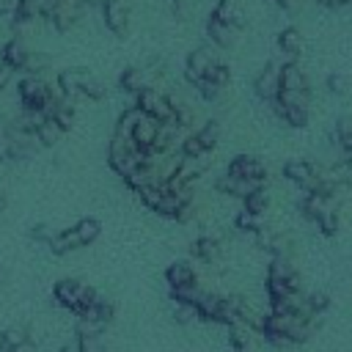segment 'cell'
I'll use <instances>...</instances> for the list:
<instances>
[{"label": "cell", "instance_id": "6da1fadb", "mask_svg": "<svg viewBox=\"0 0 352 352\" xmlns=\"http://www.w3.org/2000/svg\"><path fill=\"white\" fill-rule=\"evenodd\" d=\"M135 107L143 113V116H148V118H154V121H160V124H170L173 121V99H168L165 94H160L157 88H151V85H146L140 94H135ZM176 124V121H173Z\"/></svg>", "mask_w": 352, "mask_h": 352}, {"label": "cell", "instance_id": "7a4b0ae2", "mask_svg": "<svg viewBox=\"0 0 352 352\" xmlns=\"http://www.w3.org/2000/svg\"><path fill=\"white\" fill-rule=\"evenodd\" d=\"M102 14L113 36L124 38L129 33V3L126 0H102Z\"/></svg>", "mask_w": 352, "mask_h": 352}, {"label": "cell", "instance_id": "3957f363", "mask_svg": "<svg viewBox=\"0 0 352 352\" xmlns=\"http://www.w3.org/2000/svg\"><path fill=\"white\" fill-rule=\"evenodd\" d=\"M214 60H217V58L212 55L209 47H195V50H190L187 58H184V80L192 82V85H198V82L206 77V72H209V66H212Z\"/></svg>", "mask_w": 352, "mask_h": 352}, {"label": "cell", "instance_id": "277c9868", "mask_svg": "<svg viewBox=\"0 0 352 352\" xmlns=\"http://www.w3.org/2000/svg\"><path fill=\"white\" fill-rule=\"evenodd\" d=\"M228 176L234 179H245V182H264L267 179V168L258 157L253 154H236L228 162Z\"/></svg>", "mask_w": 352, "mask_h": 352}, {"label": "cell", "instance_id": "5b68a950", "mask_svg": "<svg viewBox=\"0 0 352 352\" xmlns=\"http://www.w3.org/2000/svg\"><path fill=\"white\" fill-rule=\"evenodd\" d=\"M253 94H256L258 99H264V102L278 99V94H280V63H267V66L256 74V80H253Z\"/></svg>", "mask_w": 352, "mask_h": 352}, {"label": "cell", "instance_id": "8992f818", "mask_svg": "<svg viewBox=\"0 0 352 352\" xmlns=\"http://www.w3.org/2000/svg\"><path fill=\"white\" fill-rule=\"evenodd\" d=\"M82 8L85 3L82 0H58L50 11V22L58 28V30H69L80 16H82Z\"/></svg>", "mask_w": 352, "mask_h": 352}, {"label": "cell", "instance_id": "52a82bcc", "mask_svg": "<svg viewBox=\"0 0 352 352\" xmlns=\"http://www.w3.org/2000/svg\"><path fill=\"white\" fill-rule=\"evenodd\" d=\"M88 74H91V72H88V69H80V66L63 69V72L58 74V96L66 99V102L77 99V96H80V88H82V82H85Z\"/></svg>", "mask_w": 352, "mask_h": 352}, {"label": "cell", "instance_id": "ba28073f", "mask_svg": "<svg viewBox=\"0 0 352 352\" xmlns=\"http://www.w3.org/2000/svg\"><path fill=\"white\" fill-rule=\"evenodd\" d=\"M283 176H286L289 182H294L297 187L311 190L314 182H316V165L308 162V160H289V162L283 165Z\"/></svg>", "mask_w": 352, "mask_h": 352}, {"label": "cell", "instance_id": "9c48e42d", "mask_svg": "<svg viewBox=\"0 0 352 352\" xmlns=\"http://www.w3.org/2000/svg\"><path fill=\"white\" fill-rule=\"evenodd\" d=\"M30 154V146L16 143L14 126L8 121H0V160H22Z\"/></svg>", "mask_w": 352, "mask_h": 352}, {"label": "cell", "instance_id": "30bf717a", "mask_svg": "<svg viewBox=\"0 0 352 352\" xmlns=\"http://www.w3.org/2000/svg\"><path fill=\"white\" fill-rule=\"evenodd\" d=\"M280 91H308V74L297 60L280 63Z\"/></svg>", "mask_w": 352, "mask_h": 352}, {"label": "cell", "instance_id": "8fae6325", "mask_svg": "<svg viewBox=\"0 0 352 352\" xmlns=\"http://www.w3.org/2000/svg\"><path fill=\"white\" fill-rule=\"evenodd\" d=\"M270 107H272V113H275L283 124H289V126H294V129H302V126H308V121H311V110H308V107H283L278 99H272Z\"/></svg>", "mask_w": 352, "mask_h": 352}, {"label": "cell", "instance_id": "7c38bea8", "mask_svg": "<svg viewBox=\"0 0 352 352\" xmlns=\"http://www.w3.org/2000/svg\"><path fill=\"white\" fill-rule=\"evenodd\" d=\"M157 132H160V121H154V118H148V116H140V121H138L135 129H132V143L146 151V148H151Z\"/></svg>", "mask_w": 352, "mask_h": 352}, {"label": "cell", "instance_id": "4fadbf2b", "mask_svg": "<svg viewBox=\"0 0 352 352\" xmlns=\"http://www.w3.org/2000/svg\"><path fill=\"white\" fill-rule=\"evenodd\" d=\"M302 33L294 28V25H289V28H283L280 33H278V47H280V52L289 58V60H297V55L302 52Z\"/></svg>", "mask_w": 352, "mask_h": 352}, {"label": "cell", "instance_id": "5bb4252c", "mask_svg": "<svg viewBox=\"0 0 352 352\" xmlns=\"http://www.w3.org/2000/svg\"><path fill=\"white\" fill-rule=\"evenodd\" d=\"M212 16L226 22V25H231V28H236V30L245 25V14L239 11L236 0H217L214 8H212Z\"/></svg>", "mask_w": 352, "mask_h": 352}, {"label": "cell", "instance_id": "9a60e30c", "mask_svg": "<svg viewBox=\"0 0 352 352\" xmlns=\"http://www.w3.org/2000/svg\"><path fill=\"white\" fill-rule=\"evenodd\" d=\"M206 36H209L212 44H217V47H231V44L236 41V28H231V25H226V22H220V19H214V16H209V19H206Z\"/></svg>", "mask_w": 352, "mask_h": 352}, {"label": "cell", "instance_id": "2e32d148", "mask_svg": "<svg viewBox=\"0 0 352 352\" xmlns=\"http://www.w3.org/2000/svg\"><path fill=\"white\" fill-rule=\"evenodd\" d=\"M60 132H69L72 126H74V118H77V110H74V104L72 102H66V99H58L55 102V107L50 110V116H47Z\"/></svg>", "mask_w": 352, "mask_h": 352}, {"label": "cell", "instance_id": "e0dca14e", "mask_svg": "<svg viewBox=\"0 0 352 352\" xmlns=\"http://www.w3.org/2000/svg\"><path fill=\"white\" fill-rule=\"evenodd\" d=\"M28 52H30V50L25 47L22 38H11V41H6V44L0 47V60H6V63L14 66V69H22Z\"/></svg>", "mask_w": 352, "mask_h": 352}, {"label": "cell", "instance_id": "ac0fdd59", "mask_svg": "<svg viewBox=\"0 0 352 352\" xmlns=\"http://www.w3.org/2000/svg\"><path fill=\"white\" fill-rule=\"evenodd\" d=\"M146 85H148L146 82V72L140 66H126L121 72V77H118V88L126 91V94H140Z\"/></svg>", "mask_w": 352, "mask_h": 352}, {"label": "cell", "instance_id": "d6986e66", "mask_svg": "<svg viewBox=\"0 0 352 352\" xmlns=\"http://www.w3.org/2000/svg\"><path fill=\"white\" fill-rule=\"evenodd\" d=\"M165 278L170 286H190V283H195V270L187 261H176L165 270Z\"/></svg>", "mask_w": 352, "mask_h": 352}, {"label": "cell", "instance_id": "ffe728a7", "mask_svg": "<svg viewBox=\"0 0 352 352\" xmlns=\"http://www.w3.org/2000/svg\"><path fill=\"white\" fill-rule=\"evenodd\" d=\"M41 8H44V0H19L14 11V28H25L30 19L41 16Z\"/></svg>", "mask_w": 352, "mask_h": 352}, {"label": "cell", "instance_id": "44dd1931", "mask_svg": "<svg viewBox=\"0 0 352 352\" xmlns=\"http://www.w3.org/2000/svg\"><path fill=\"white\" fill-rule=\"evenodd\" d=\"M140 116H143V113H140L138 107H126V110H121L113 135H118V138H132V129H135V124L140 121Z\"/></svg>", "mask_w": 352, "mask_h": 352}, {"label": "cell", "instance_id": "7402d4cb", "mask_svg": "<svg viewBox=\"0 0 352 352\" xmlns=\"http://www.w3.org/2000/svg\"><path fill=\"white\" fill-rule=\"evenodd\" d=\"M50 248H52V253L63 256V253H69V250H74V248H82V242H80L77 231H74V228H69V231L55 234V236H52V242H50Z\"/></svg>", "mask_w": 352, "mask_h": 352}, {"label": "cell", "instance_id": "603a6c76", "mask_svg": "<svg viewBox=\"0 0 352 352\" xmlns=\"http://www.w3.org/2000/svg\"><path fill=\"white\" fill-rule=\"evenodd\" d=\"M192 135L198 138V143H201L204 151H212V148L217 146V140H220V124H217V121H206V124L198 126Z\"/></svg>", "mask_w": 352, "mask_h": 352}, {"label": "cell", "instance_id": "cb8c5ba5", "mask_svg": "<svg viewBox=\"0 0 352 352\" xmlns=\"http://www.w3.org/2000/svg\"><path fill=\"white\" fill-rule=\"evenodd\" d=\"M336 143L346 151V157H352V116H341L336 121Z\"/></svg>", "mask_w": 352, "mask_h": 352}, {"label": "cell", "instance_id": "d4e9b609", "mask_svg": "<svg viewBox=\"0 0 352 352\" xmlns=\"http://www.w3.org/2000/svg\"><path fill=\"white\" fill-rule=\"evenodd\" d=\"M44 85V80L41 77H30V74H25L19 82H16V94H19V102H22V107L25 104H30V99L36 96V91Z\"/></svg>", "mask_w": 352, "mask_h": 352}, {"label": "cell", "instance_id": "484cf974", "mask_svg": "<svg viewBox=\"0 0 352 352\" xmlns=\"http://www.w3.org/2000/svg\"><path fill=\"white\" fill-rule=\"evenodd\" d=\"M74 231H77L80 242H82V245H88V242H94V239L102 234V223H99L96 217H82V220L74 226Z\"/></svg>", "mask_w": 352, "mask_h": 352}, {"label": "cell", "instance_id": "4316f807", "mask_svg": "<svg viewBox=\"0 0 352 352\" xmlns=\"http://www.w3.org/2000/svg\"><path fill=\"white\" fill-rule=\"evenodd\" d=\"M204 80L214 82L217 88H226V85L231 82V66H228V63H223V60H214V63L209 66V72H206V77H204Z\"/></svg>", "mask_w": 352, "mask_h": 352}, {"label": "cell", "instance_id": "83f0119b", "mask_svg": "<svg viewBox=\"0 0 352 352\" xmlns=\"http://www.w3.org/2000/svg\"><path fill=\"white\" fill-rule=\"evenodd\" d=\"M47 63H50V58L44 52H28V58L22 63V72L30 74V77H41V72H47Z\"/></svg>", "mask_w": 352, "mask_h": 352}, {"label": "cell", "instance_id": "f1b7e54d", "mask_svg": "<svg viewBox=\"0 0 352 352\" xmlns=\"http://www.w3.org/2000/svg\"><path fill=\"white\" fill-rule=\"evenodd\" d=\"M60 135H63V132H60L50 118H44L41 126L36 129V143H41V146H55V143L60 140Z\"/></svg>", "mask_w": 352, "mask_h": 352}, {"label": "cell", "instance_id": "f546056e", "mask_svg": "<svg viewBox=\"0 0 352 352\" xmlns=\"http://www.w3.org/2000/svg\"><path fill=\"white\" fill-rule=\"evenodd\" d=\"M267 206H270V198H267L264 190H256V192H250V195L242 201V209L250 212V214H256V217H261Z\"/></svg>", "mask_w": 352, "mask_h": 352}, {"label": "cell", "instance_id": "4dcf8cb0", "mask_svg": "<svg viewBox=\"0 0 352 352\" xmlns=\"http://www.w3.org/2000/svg\"><path fill=\"white\" fill-rule=\"evenodd\" d=\"M316 226H319V231H322L324 236H336L338 228H341V217H338L336 209H327V212H322V214L316 217Z\"/></svg>", "mask_w": 352, "mask_h": 352}, {"label": "cell", "instance_id": "1f68e13d", "mask_svg": "<svg viewBox=\"0 0 352 352\" xmlns=\"http://www.w3.org/2000/svg\"><path fill=\"white\" fill-rule=\"evenodd\" d=\"M190 250H192V256H198V258H204V261H214V256H217V242L209 239V236H201V239H195V242L190 245Z\"/></svg>", "mask_w": 352, "mask_h": 352}, {"label": "cell", "instance_id": "d6a6232c", "mask_svg": "<svg viewBox=\"0 0 352 352\" xmlns=\"http://www.w3.org/2000/svg\"><path fill=\"white\" fill-rule=\"evenodd\" d=\"M220 297L217 294H201V300L195 302V308H198V316H204V319H217V311H220Z\"/></svg>", "mask_w": 352, "mask_h": 352}, {"label": "cell", "instance_id": "836d02e7", "mask_svg": "<svg viewBox=\"0 0 352 352\" xmlns=\"http://www.w3.org/2000/svg\"><path fill=\"white\" fill-rule=\"evenodd\" d=\"M138 195H140V201H143L148 209H157L160 201H162V195H165V190H162V184H146V187L138 190Z\"/></svg>", "mask_w": 352, "mask_h": 352}, {"label": "cell", "instance_id": "e575fe53", "mask_svg": "<svg viewBox=\"0 0 352 352\" xmlns=\"http://www.w3.org/2000/svg\"><path fill=\"white\" fill-rule=\"evenodd\" d=\"M104 94H107L104 82H99L94 74H88L85 82H82V88H80V96H85V99H102Z\"/></svg>", "mask_w": 352, "mask_h": 352}, {"label": "cell", "instance_id": "d590c367", "mask_svg": "<svg viewBox=\"0 0 352 352\" xmlns=\"http://www.w3.org/2000/svg\"><path fill=\"white\" fill-rule=\"evenodd\" d=\"M305 302H308V308L319 316V314H324V311L330 308V294H327L324 289H316V292H311V294L305 297Z\"/></svg>", "mask_w": 352, "mask_h": 352}, {"label": "cell", "instance_id": "8d00e7d4", "mask_svg": "<svg viewBox=\"0 0 352 352\" xmlns=\"http://www.w3.org/2000/svg\"><path fill=\"white\" fill-rule=\"evenodd\" d=\"M234 226L239 228V231H250V234H258L261 231V220L256 217V214H250V212H239L236 214V220H234Z\"/></svg>", "mask_w": 352, "mask_h": 352}, {"label": "cell", "instance_id": "74e56055", "mask_svg": "<svg viewBox=\"0 0 352 352\" xmlns=\"http://www.w3.org/2000/svg\"><path fill=\"white\" fill-rule=\"evenodd\" d=\"M179 302H190V305H195L198 300H201V294L204 292H198V286L195 283H190V286H173V292H170Z\"/></svg>", "mask_w": 352, "mask_h": 352}, {"label": "cell", "instance_id": "f35d334b", "mask_svg": "<svg viewBox=\"0 0 352 352\" xmlns=\"http://www.w3.org/2000/svg\"><path fill=\"white\" fill-rule=\"evenodd\" d=\"M195 91H198V96H201V99L214 102V99H220V91H223V88H217V85H214V82H209V80H201V82L195 85Z\"/></svg>", "mask_w": 352, "mask_h": 352}, {"label": "cell", "instance_id": "ab89813d", "mask_svg": "<svg viewBox=\"0 0 352 352\" xmlns=\"http://www.w3.org/2000/svg\"><path fill=\"white\" fill-rule=\"evenodd\" d=\"M201 154H206V151L201 148L198 138H195V135H187V138L182 140V157H201Z\"/></svg>", "mask_w": 352, "mask_h": 352}, {"label": "cell", "instance_id": "60d3db41", "mask_svg": "<svg viewBox=\"0 0 352 352\" xmlns=\"http://www.w3.org/2000/svg\"><path fill=\"white\" fill-rule=\"evenodd\" d=\"M173 316H176V322L187 324L190 319H195V316H198V308H195V305H190V302H179V308L173 311Z\"/></svg>", "mask_w": 352, "mask_h": 352}, {"label": "cell", "instance_id": "b9f144b4", "mask_svg": "<svg viewBox=\"0 0 352 352\" xmlns=\"http://www.w3.org/2000/svg\"><path fill=\"white\" fill-rule=\"evenodd\" d=\"M14 77H16V69H14V66H8L6 60H0V91H3V88H8V85L14 82Z\"/></svg>", "mask_w": 352, "mask_h": 352}, {"label": "cell", "instance_id": "7bdbcfd3", "mask_svg": "<svg viewBox=\"0 0 352 352\" xmlns=\"http://www.w3.org/2000/svg\"><path fill=\"white\" fill-rule=\"evenodd\" d=\"M327 88H330L333 94H346V77L338 74V72L330 74V77H327Z\"/></svg>", "mask_w": 352, "mask_h": 352}, {"label": "cell", "instance_id": "ee69618b", "mask_svg": "<svg viewBox=\"0 0 352 352\" xmlns=\"http://www.w3.org/2000/svg\"><path fill=\"white\" fill-rule=\"evenodd\" d=\"M80 352H104V349L96 344V338H94V336L82 333V336H80Z\"/></svg>", "mask_w": 352, "mask_h": 352}, {"label": "cell", "instance_id": "f6af8a7d", "mask_svg": "<svg viewBox=\"0 0 352 352\" xmlns=\"http://www.w3.org/2000/svg\"><path fill=\"white\" fill-rule=\"evenodd\" d=\"M245 341H248V336H245V330H239V327H234V330H231V344H234L236 349H242V346H245Z\"/></svg>", "mask_w": 352, "mask_h": 352}, {"label": "cell", "instance_id": "bcb514c9", "mask_svg": "<svg viewBox=\"0 0 352 352\" xmlns=\"http://www.w3.org/2000/svg\"><path fill=\"white\" fill-rule=\"evenodd\" d=\"M16 6H19V0H0V16H14V11H16Z\"/></svg>", "mask_w": 352, "mask_h": 352}, {"label": "cell", "instance_id": "7dc6e473", "mask_svg": "<svg viewBox=\"0 0 352 352\" xmlns=\"http://www.w3.org/2000/svg\"><path fill=\"white\" fill-rule=\"evenodd\" d=\"M33 236H36V239H44V242H52L55 234H50L47 226H36V228H33Z\"/></svg>", "mask_w": 352, "mask_h": 352}, {"label": "cell", "instance_id": "c3c4849f", "mask_svg": "<svg viewBox=\"0 0 352 352\" xmlns=\"http://www.w3.org/2000/svg\"><path fill=\"white\" fill-rule=\"evenodd\" d=\"M319 6H324V8H344V6H349L352 0H316Z\"/></svg>", "mask_w": 352, "mask_h": 352}, {"label": "cell", "instance_id": "681fc988", "mask_svg": "<svg viewBox=\"0 0 352 352\" xmlns=\"http://www.w3.org/2000/svg\"><path fill=\"white\" fill-rule=\"evenodd\" d=\"M275 3H278L283 11H294V8H297V0H275Z\"/></svg>", "mask_w": 352, "mask_h": 352}, {"label": "cell", "instance_id": "f907efd6", "mask_svg": "<svg viewBox=\"0 0 352 352\" xmlns=\"http://www.w3.org/2000/svg\"><path fill=\"white\" fill-rule=\"evenodd\" d=\"M3 209H6V195L0 192V212H3Z\"/></svg>", "mask_w": 352, "mask_h": 352}, {"label": "cell", "instance_id": "816d5d0a", "mask_svg": "<svg viewBox=\"0 0 352 352\" xmlns=\"http://www.w3.org/2000/svg\"><path fill=\"white\" fill-rule=\"evenodd\" d=\"M3 275H6V272H3V267H0V280H3Z\"/></svg>", "mask_w": 352, "mask_h": 352}, {"label": "cell", "instance_id": "f5cc1de1", "mask_svg": "<svg viewBox=\"0 0 352 352\" xmlns=\"http://www.w3.org/2000/svg\"><path fill=\"white\" fill-rule=\"evenodd\" d=\"M63 352H74V349H63Z\"/></svg>", "mask_w": 352, "mask_h": 352}]
</instances>
